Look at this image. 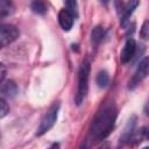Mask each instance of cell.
<instances>
[{"instance_id": "6da1fadb", "label": "cell", "mask_w": 149, "mask_h": 149, "mask_svg": "<svg viewBox=\"0 0 149 149\" xmlns=\"http://www.w3.org/2000/svg\"><path fill=\"white\" fill-rule=\"evenodd\" d=\"M118 109L113 102H106L97 112L90 127V137L94 141L105 140L113 130Z\"/></svg>"}, {"instance_id": "7a4b0ae2", "label": "cell", "mask_w": 149, "mask_h": 149, "mask_svg": "<svg viewBox=\"0 0 149 149\" xmlns=\"http://www.w3.org/2000/svg\"><path fill=\"white\" fill-rule=\"evenodd\" d=\"M88 76H90V65L88 63H83L78 71V87L76 93V104L80 106L88 92Z\"/></svg>"}, {"instance_id": "3957f363", "label": "cell", "mask_w": 149, "mask_h": 149, "mask_svg": "<svg viewBox=\"0 0 149 149\" xmlns=\"http://www.w3.org/2000/svg\"><path fill=\"white\" fill-rule=\"evenodd\" d=\"M58 112H59V104H54L49 109L48 112L45 113V115L43 116L38 128H37V132H36V135L37 136H42L43 134H45L48 130H50L52 128V126L55 125L56 120H57V116H58Z\"/></svg>"}, {"instance_id": "277c9868", "label": "cell", "mask_w": 149, "mask_h": 149, "mask_svg": "<svg viewBox=\"0 0 149 149\" xmlns=\"http://www.w3.org/2000/svg\"><path fill=\"white\" fill-rule=\"evenodd\" d=\"M148 74H149V57H143L140 61V63L136 68V71L129 81L128 87L130 90H134L143 79H146L148 77Z\"/></svg>"}, {"instance_id": "5b68a950", "label": "cell", "mask_w": 149, "mask_h": 149, "mask_svg": "<svg viewBox=\"0 0 149 149\" xmlns=\"http://www.w3.org/2000/svg\"><path fill=\"white\" fill-rule=\"evenodd\" d=\"M20 35L19 29L13 24H2L0 28V45L5 48L6 45L14 42Z\"/></svg>"}, {"instance_id": "8992f818", "label": "cell", "mask_w": 149, "mask_h": 149, "mask_svg": "<svg viewBox=\"0 0 149 149\" xmlns=\"http://www.w3.org/2000/svg\"><path fill=\"white\" fill-rule=\"evenodd\" d=\"M135 51H136V43H135L134 38H132V37L127 38V41H126V43L122 48L121 55H120L121 62L123 64H127L128 62H130V59L135 55Z\"/></svg>"}, {"instance_id": "52a82bcc", "label": "cell", "mask_w": 149, "mask_h": 149, "mask_svg": "<svg viewBox=\"0 0 149 149\" xmlns=\"http://www.w3.org/2000/svg\"><path fill=\"white\" fill-rule=\"evenodd\" d=\"M74 16L68 9H61L58 13V22L63 30L69 31L73 26Z\"/></svg>"}, {"instance_id": "ba28073f", "label": "cell", "mask_w": 149, "mask_h": 149, "mask_svg": "<svg viewBox=\"0 0 149 149\" xmlns=\"http://www.w3.org/2000/svg\"><path fill=\"white\" fill-rule=\"evenodd\" d=\"M135 126H136V116L133 115L130 116V119L128 120L126 127H125V130L122 133V135L120 136V141L121 142H130V139L132 136L134 135V129H135Z\"/></svg>"}, {"instance_id": "9c48e42d", "label": "cell", "mask_w": 149, "mask_h": 149, "mask_svg": "<svg viewBox=\"0 0 149 149\" xmlns=\"http://www.w3.org/2000/svg\"><path fill=\"white\" fill-rule=\"evenodd\" d=\"M137 6H139V0H129L128 3L125 6V10H123V13L121 15V20H120V23L122 27L126 26L127 21L129 20L130 15L133 14V12L136 9Z\"/></svg>"}, {"instance_id": "30bf717a", "label": "cell", "mask_w": 149, "mask_h": 149, "mask_svg": "<svg viewBox=\"0 0 149 149\" xmlns=\"http://www.w3.org/2000/svg\"><path fill=\"white\" fill-rule=\"evenodd\" d=\"M1 93L3 97L6 98H13L17 94V86L15 84V81L13 80H6L3 83H1Z\"/></svg>"}, {"instance_id": "8fae6325", "label": "cell", "mask_w": 149, "mask_h": 149, "mask_svg": "<svg viewBox=\"0 0 149 149\" xmlns=\"http://www.w3.org/2000/svg\"><path fill=\"white\" fill-rule=\"evenodd\" d=\"M14 12V5L12 0H0V17L5 19Z\"/></svg>"}, {"instance_id": "7c38bea8", "label": "cell", "mask_w": 149, "mask_h": 149, "mask_svg": "<svg viewBox=\"0 0 149 149\" xmlns=\"http://www.w3.org/2000/svg\"><path fill=\"white\" fill-rule=\"evenodd\" d=\"M104 37H105V30H104L102 27L97 26L92 29V31H91V42L93 44L98 45L104 40Z\"/></svg>"}, {"instance_id": "4fadbf2b", "label": "cell", "mask_w": 149, "mask_h": 149, "mask_svg": "<svg viewBox=\"0 0 149 149\" xmlns=\"http://www.w3.org/2000/svg\"><path fill=\"white\" fill-rule=\"evenodd\" d=\"M30 8L34 13L36 14H40V15H43L45 12H47V3L44 2V0H34L30 5Z\"/></svg>"}, {"instance_id": "5bb4252c", "label": "cell", "mask_w": 149, "mask_h": 149, "mask_svg": "<svg viewBox=\"0 0 149 149\" xmlns=\"http://www.w3.org/2000/svg\"><path fill=\"white\" fill-rule=\"evenodd\" d=\"M97 84L99 87L101 88H105L108 83H109V77H108V73L106 71H100L98 74H97Z\"/></svg>"}, {"instance_id": "9a60e30c", "label": "cell", "mask_w": 149, "mask_h": 149, "mask_svg": "<svg viewBox=\"0 0 149 149\" xmlns=\"http://www.w3.org/2000/svg\"><path fill=\"white\" fill-rule=\"evenodd\" d=\"M64 3H65V7L66 9L76 17L77 14H78V7H77V1L76 0H64Z\"/></svg>"}, {"instance_id": "2e32d148", "label": "cell", "mask_w": 149, "mask_h": 149, "mask_svg": "<svg viewBox=\"0 0 149 149\" xmlns=\"http://www.w3.org/2000/svg\"><path fill=\"white\" fill-rule=\"evenodd\" d=\"M8 113H9V106H8V104L6 102L5 98L2 97V98L0 99V118H1V119L5 118Z\"/></svg>"}, {"instance_id": "e0dca14e", "label": "cell", "mask_w": 149, "mask_h": 149, "mask_svg": "<svg viewBox=\"0 0 149 149\" xmlns=\"http://www.w3.org/2000/svg\"><path fill=\"white\" fill-rule=\"evenodd\" d=\"M140 36L142 40H149V21L143 22L140 30Z\"/></svg>"}, {"instance_id": "ac0fdd59", "label": "cell", "mask_w": 149, "mask_h": 149, "mask_svg": "<svg viewBox=\"0 0 149 149\" xmlns=\"http://www.w3.org/2000/svg\"><path fill=\"white\" fill-rule=\"evenodd\" d=\"M125 6L126 5H123L122 0H115V8H116V12L119 15H122V13L125 10Z\"/></svg>"}, {"instance_id": "d6986e66", "label": "cell", "mask_w": 149, "mask_h": 149, "mask_svg": "<svg viewBox=\"0 0 149 149\" xmlns=\"http://www.w3.org/2000/svg\"><path fill=\"white\" fill-rule=\"evenodd\" d=\"M0 68H1V77H0V81H1V83H3V81H5V74H6L5 65H3V64H1V65H0Z\"/></svg>"}, {"instance_id": "ffe728a7", "label": "cell", "mask_w": 149, "mask_h": 149, "mask_svg": "<svg viewBox=\"0 0 149 149\" xmlns=\"http://www.w3.org/2000/svg\"><path fill=\"white\" fill-rule=\"evenodd\" d=\"M100 1H101V2L104 3V5H106V3H107V2L109 1V0H100Z\"/></svg>"}]
</instances>
